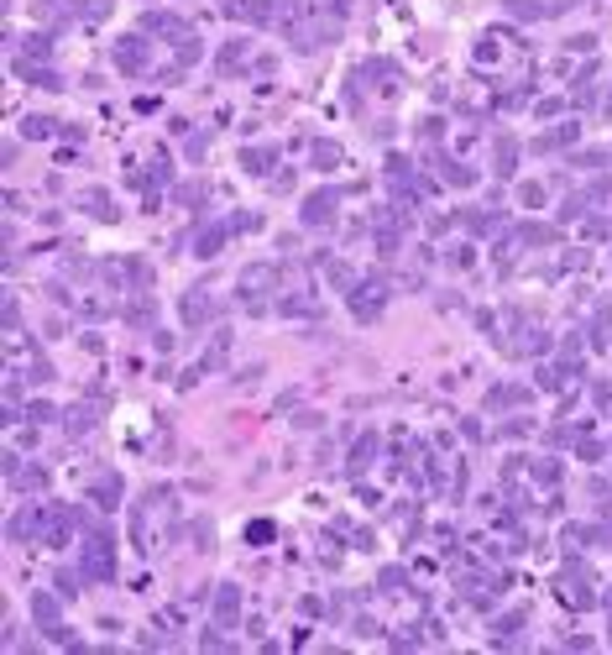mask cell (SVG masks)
I'll use <instances>...</instances> for the list:
<instances>
[{
    "label": "cell",
    "instance_id": "cell-1",
    "mask_svg": "<svg viewBox=\"0 0 612 655\" xmlns=\"http://www.w3.org/2000/svg\"><path fill=\"white\" fill-rule=\"evenodd\" d=\"M335 215V189H319L314 200H304V226H325Z\"/></svg>",
    "mask_w": 612,
    "mask_h": 655
},
{
    "label": "cell",
    "instance_id": "cell-2",
    "mask_svg": "<svg viewBox=\"0 0 612 655\" xmlns=\"http://www.w3.org/2000/svg\"><path fill=\"white\" fill-rule=\"evenodd\" d=\"M141 53H147V48H141V37H126V42H116V63H120L126 73H141V63H147Z\"/></svg>",
    "mask_w": 612,
    "mask_h": 655
},
{
    "label": "cell",
    "instance_id": "cell-3",
    "mask_svg": "<svg viewBox=\"0 0 612 655\" xmlns=\"http://www.w3.org/2000/svg\"><path fill=\"white\" fill-rule=\"evenodd\" d=\"M220 241H225V231H199L194 252H199V257H215V252H220Z\"/></svg>",
    "mask_w": 612,
    "mask_h": 655
},
{
    "label": "cell",
    "instance_id": "cell-4",
    "mask_svg": "<svg viewBox=\"0 0 612 655\" xmlns=\"http://www.w3.org/2000/svg\"><path fill=\"white\" fill-rule=\"evenodd\" d=\"M241 168L262 173V168H272V152H267V147H257V152H241Z\"/></svg>",
    "mask_w": 612,
    "mask_h": 655
},
{
    "label": "cell",
    "instance_id": "cell-5",
    "mask_svg": "<svg viewBox=\"0 0 612 655\" xmlns=\"http://www.w3.org/2000/svg\"><path fill=\"white\" fill-rule=\"evenodd\" d=\"M246 540H251V545H267V540H272V519H257V524H246Z\"/></svg>",
    "mask_w": 612,
    "mask_h": 655
}]
</instances>
